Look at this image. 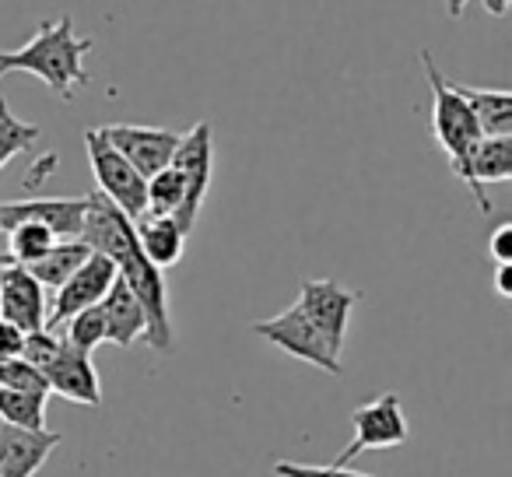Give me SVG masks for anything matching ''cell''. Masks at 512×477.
Wrapping results in <instances>:
<instances>
[{
    "instance_id": "cell-1",
    "label": "cell",
    "mask_w": 512,
    "mask_h": 477,
    "mask_svg": "<svg viewBox=\"0 0 512 477\" xmlns=\"http://www.w3.org/2000/svg\"><path fill=\"white\" fill-rule=\"evenodd\" d=\"M81 243L92 253H102L106 260H113L120 281L134 292L137 306L144 313V323H148L144 337H148V344L155 351L169 355L176 348V330H172L169 320V288H165L162 271L144 260L134 235V221L123 218L106 197L88 193V214H85Z\"/></svg>"
},
{
    "instance_id": "cell-2",
    "label": "cell",
    "mask_w": 512,
    "mask_h": 477,
    "mask_svg": "<svg viewBox=\"0 0 512 477\" xmlns=\"http://www.w3.org/2000/svg\"><path fill=\"white\" fill-rule=\"evenodd\" d=\"M92 50V39L74 32V18L43 22L39 32L22 50H0V78L4 74H32L50 88L57 99L71 102L74 88L88 85L85 53Z\"/></svg>"
},
{
    "instance_id": "cell-3",
    "label": "cell",
    "mask_w": 512,
    "mask_h": 477,
    "mask_svg": "<svg viewBox=\"0 0 512 477\" xmlns=\"http://www.w3.org/2000/svg\"><path fill=\"white\" fill-rule=\"evenodd\" d=\"M421 64H425V78H428V85H432V137L449 155L453 176L463 179V183L470 186V193H474V183H470V155H474V148L484 141L481 127H477V120L470 116V109L463 106L460 95L453 92V85L442 78L432 53H421Z\"/></svg>"
},
{
    "instance_id": "cell-4",
    "label": "cell",
    "mask_w": 512,
    "mask_h": 477,
    "mask_svg": "<svg viewBox=\"0 0 512 477\" xmlns=\"http://www.w3.org/2000/svg\"><path fill=\"white\" fill-rule=\"evenodd\" d=\"M351 428H355V439L327 463V467L348 470V463L355 460L358 453H372V449H393L404 446L411 428H407L404 407H400V397L393 390L372 397L369 404L355 407L351 411Z\"/></svg>"
},
{
    "instance_id": "cell-5",
    "label": "cell",
    "mask_w": 512,
    "mask_h": 477,
    "mask_svg": "<svg viewBox=\"0 0 512 477\" xmlns=\"http://www.w3.org/2000/svg\"><path fill=\"white\" fill-rule=\"evenodd\" d=\"M85 148H88V162H92V172H95V183H99V197H106L127 221H141L144 211H148L144 179L137 176L120 158V151L102 137V127L85 130Z\"/></svg>"
},
{
    "instance_id": "cell-6",
    "label": "cell",
    "mask_w": 512,
    "mask_h": 477,
    "mask_svg": "<svg viewBox=\"0 0 512 477\" xmlns=\"http://www.w3.org/2000/svg\"><path fill=\"white\" fill-rule=\"evenodd\" d=\"M253 334L264 337L267 344H274V348L285 351V355L299 358V362H309V365H316V369L330 372V376L341 372V351L330 348L327 337L302 316L299 306H288L285 313L271 316V320L253 323Z\"/></svg>"
},
{
    "instance_id": "cell-7",
    "label": "cell",
    "mask_w": 512,
    "mask_h": 477,
    "mask_svg": "<svg viewBox=\"0 0 512 477\" xmlns=\"http://www.w3.org/2000/svg\"><path fill=\"white\" fill-rule=\"evenodd\" d=\"M172 169L183 176V186H186V197H183V207L172 221L183 235L193 232L197 225V214L204 207V197H207V186H211V172H214V148H211V123H197L190 127L183 137H179V148L172 155Z\"/></svg>"
},
{
    "instance_id": "cell-8",
    "label": "cell",
    "mask_w": 512,
    "mask_h": 477,
    "mask_svg": "<svg viewBox=\"0 0 512 477\" xmlns=\"http://www.w3.org/2000/svg\"><path fill=\"white\" fill-rule=\"evenodd\" d=\"M88 214L85 197H39L0 204V232H15L18 225H43L57 243H81Z\"/></svg>"
},
{
    "instance_id": "cell-9",
    "label": "cell",
    "mask_w": 512,
    "mask_h": 477,
    "mask_svg": "<svg viewBox=\"0 0 512 477\" xmlns=\"http://www.w3.org/2000/svg\"><path fill=\"white\" fill-rule=\"evenodd\" d=\"M116 278H120V274H116L113 260H106L102 253H92V257L64 281V288L53 295V306L46 309V330L57 334L67 320H74V316L85 313V309H95L106 299V292L113 288Z\"/></svg>"
},
{
    "instance_id": "cell-10",
    "label": "cell",
    "mask_w": 512,
    "mask_h": 477,
    "mask_svg": "<svg viewBox=\"0 0 512 477\" xmlns=\"http://www.w3.org/2000/svg\"><path fill=\"white\" fill-rule=\"evenodd\" d=\"M102 137L120 151V158L148 183L151 176H158L162 169L172 165V155L179 148L176 130L162 127H134V123H120V127H102Z\"/></svg>"
},
{
    "instance_id": "cell-11",
    "label": "cell",
    "mask_w": 512,
    "mask_h": 477,
    "mask_svg": "<svg viewBox=\"0 0 512 477\" xmlns=\"http://www.w3.org/2000/svg\"><path fill=\"white\" fill-rule=\"evenodd\" d=\"M358 299H362V295L337 285V281H330V278H320V281L306 278L299 288V302H295V306H299L302 316L327 337L330 348L341 351L344 337H348L351 309L358 306Z\"/></svg>"
},
{
    "instance_id": "cell-12",
    "label": "cell",
    "mask_w": 512,
    "mask_h": 477,
    "mask_svg": "<svg viewBox=\"0 0 512 477\" xmlns=\"http://www.w3.org/2000/svg\"><path fill=\"white\" fill-rule=\"evenodd\" d=\"M0 320H8L22 334L46 330V292L25 267L0 257Z\"/></svg>"
},
{
    "instance_id": "cell-13",
    "label": "cell",
    "mask_w": 512,
    "mask_h": 477,
    "mask_svg": "<svg viewBox=\"0 0 512 477\" xmlns=\"http://www.w3.org/2000/svg\"><path fill=\"white\" fill-rule=\"evenodd\" d=\"M64 442L60 432H25L0 425V477H36L53 449Z\"/></svg>"
},
{
    "instance_id": "cell-14",
    "label": "cell",
    "mask_w": 512,
    "mask_h": 477,
    "mask_svg": "<svg viewBox=\"0 0 512 477\" xmlns=\"http://www.w3.org/2000/svg\"><path fill=\"white\" fill-rule=\"evenodd\" d=\"M43 376H46L50 393H60V397L71 400V404H85V407L102 404V383H99V372H95L92 358L67 348V344L60 348V355L46 365Z\"/></svg>"
},
{
    "instance_id": "cell-15",
    "label": "cell",
    "mask_w": 512,
    "mask_h": 477,
    "mask_svg": "<svg viewBox=\"0 0 512 477\" xmlns=\"http://www.w3.org/2000/svg\"><path fill=\"white\" fill-rule=\"evenodd\" d=\"M99 313H102V320H106V341H113L116 348H130V344L141 341L144 330H148L134 292H130L120 278L113 281V288L106 292V299L99 302Z\"/></svg>"
},
{
    "instance_id": "cell-16",
    "label": "cell",
    "mask_w": 512,
    "mask_h": 477,
    "mask_svg": "<svg viewBox=\"0 0 512 477\" xmlns=\"http://www.w3.org/2000/svg\"><path fill=\"white\" fill-rule=\"evenodd\" d=\"M512 176V137H484L470 155V183H474L477 211L491 214V200L484 197V183H505Z\"/></svg>"
},
{
    "instance_id": "cell-17",
    "label": "cell",
    "mask_w": 512,
    "mask_h": 477,
    "mask_svg": "<svg viewBox=\"0 0 512 477\" xmlns=\"http://www.w3.org/2000/svg\"><path fill=\"white\" fill-rule=\"evenodd\" d=\"M470 116L481 127V137H512V95L505 88H470L453 85Z\"/></svg>"
},
{
    "instance_id": "cell-18",
    "label": "cell",
    "mask_w": 512,
    "mask_h": 477,
    "mask_svg": "<svg viewBox=\"0 0 512 477\" xmlns=\"http://www.w3.org/2000/svg\"><path fill=\"white\" fill-rule=\"evenodd\" d=\"M134 235H137V246H141L144 260L151 267H172L183 260L186 250V235L176 228L172 218H141L134 221Z\"/></svg>"
},
{
    "instance_id": "cell-19",
    "label": "cell",
    "mask_w": 512,
    "mask_h": 477,
    "mask_svg": "<svg viewBox=\"0 0 512 477\" xmlns=\"http://www.w3.org/2000/svg\"><path fill=\"white\" fill-rule=\"evenodd\" d=\"M92 257V250H88L85 243H57L50 253H46L43 260H36V264H29L25 271L32 274V278L39 281V288H53V292H60L64 288V281L71 278L74 271H78L85 260Z\"/></svg>"
},
{
    "instance_id": "cell-20",
    "label": "cell",
    "mask_w": 512,
    "mask_h": 477,
    "mask_svg": "<svg viewBox=\"0 0 512 477\" xmlns=\"http://www.w3.org/2000/svg\"><path fill=\"white\" fill-rule=\"evenodd\" d=\"M46 400L36 393L0 390V421L8 428H25V432H46Z\"/></svg>"
},
{
    "instance_id": "cell-21",
    "label": "cell",
    "mask_w": 512,
    "mask_h": 477,
    "mask_svg": "<svg viewBox=\"0 0 512 477\" xmlns=\"http://www.w3.org/2000/svg\"><path fill=\"white\" fill-rule=\"evenodd\" d=\"M144 193H148V211L144 218H176L179 207H183V197H186V186H183V176L176 169H162L158 176H151L144 183Z\"/></svg>"
},
{
    "instance_id": "cell-22",
    "label": "cell",
    "mask_w": 512,
    "mask_h": 477,
    "mask_svg": "<svg viewBox=\"0 0 512 477\" xmlns=\"http://www.w3.org/2000/svg\"><path fill=\"white\" fill-rule=\"evenodd\" d=\"M39 134H43V130H39L36 123L18 120V116L11 113L8 99H0V169H4L11 158L22 155V151L36 148Z\"/></svg>"
},
{
    "instance_id": "cell-23",
    "label": "cell",
    "mask_w": 512,
    "mask_h": 477,
    "mask_svg": "<svg viewBox=\"0 0 512 477\" xmlns=\"http://www.w3.org/2000/svg\"><path fill=\"white\" fill-rule=\"evenodd\" d=\"M53 246H57V239L43 225H18L8 239V260L18 267H29L36 260H43Z\"/></svg>"
},
{
    "instance_id": "cell-24",
    "label": "cell",
    "mask_w": 512,
    "mask_h": 477,
    "mask_svg": "<svg viewBox=\"0 0 512 477\" xmlns=\"http://www.w3.org/2000/svg\"><path fill=\"white\" fill-rule=\"evenodd\" d=\"M67 327V348L81 351V355L92 358V351L99 348V344H106V320H102L99 306L95 309H85V313H78L74 320L64 323Z\"/></svg>"
},
{
    "instance_id": "cell-25",
    "label": "cell",
    "mask_w": 512,
    "mask_h": 477,
    "mask_svg": "<svg viewBox=\"0 0 512 477\" xmlns=\"http://www.w3.org/2000/svg\"><path fill=\"white\" fill-rule=\"evenodd\" d=\"M0 390H15V393H36V397H50V386L39 369H32L22 358H11V362H0Z\"/></svg>"
},
{
    "instance_id": "cell-26",
    "label": "cell",
    "mask_w": 512,
    "mask_h": 477,
    "mask_svg": "<svg viewBox=\"0 0 512 477\" xmlns=\"http://www.w3.org/2000/svg\"><path fill=\"white\" fill-rule=\"evenodd\" d=\"M60 348H64V341H60L57 334H50V330H36V334H25L22 362H29L32 369L43 372L46 365H50L53 358L60 355Z\"/></svg>"
},
{
    "instance_id": "cell-27",
    "label": "cell",
    "mask_w": 512,
    "mask_h": 477,
    "mask_svg": "<svg viewBox=\"0 0 512 477\" xmlns=\"http://www.w3.org/2000/svg\"><path fill=\"white\" fill-rule=\"evenodd\" d=\"M278 477H372L358 470H337V467H316V463H274Z\"/></svg>"
},
{
    "instance_id": "cell-28",
    "label": "cell",
    "mask_w": 512,
    "mask_h": 477,
    "mask_svg": "<svg viewBox=\"0 0 512 477\" xmlns=\"http://www.w3.org/2000/svg\"><path fill=\"white\" fill-rule=\"evenodd\" d=\"M488 253H491V260H495L498 267L512 264V221H502V225L491 232Z\"/></svg>"
},
{
    "instance_id": "cell-29",
    "label": "cell",
    "mask_w": 512,
    "mask_h": 477,
    "mask_svg": "<svg viewBox=\"0 0 512 477\" xmlns=\"http://www.w3.org/2000/svg\"><path fill=\"white\" fill-rule=\"evenodd\" d=\"M25 334L18 327H11L8 320H0V362H11V358H22Z\"/></svg>"
},
{
    "instance_id": "cell-30",
    "label": "cell",
    "mask_w": 512,
    "mask_h": 477,
    "mask_svg": "<svg viewBox=\"0 0 512 477\" xmlns=\"http://www.w3.org/2000/svg\"><path fill=\"white\" fill-rule=\"evenodd\" d=\"M495 292L502 295V299H512V264L495 267Z\"/></svg>"
}]
</instances>
